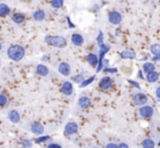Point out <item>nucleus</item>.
Listing matches in <instances>:
<instances>
[{
	"mask_svg": "<svg viewBox=\"0 0 160 148\" xmlns=\"http://www.w3.org/2000/svg\"><path fill=\"white\" fill-rule=\"evenodd\" d=\"M7 55L8 57L11 60H14V62H20L25 55V49L23 46L19 44H13L11 46L8 47L7 51Z\"/></svg>",
	"mask_w": 160,
	"mask_h": 148,
	"instance_id": "nucleus-1",
	"label": "nucleus"
},
{
	"mask_svg": "<svg viewBox=\"0 0 160 148\" xmlns=\"http://www.w3.org/2000/svg\"><path fill=\"white\" fill-rule=\"evenodd\" d=\"M44 42L49 46L56 48H65L67 46V40L60 35H47L44 38Z\"/></svg>",
	"mask_w": 160,
	"mask_h": 148,
	"instance_id": "nucleus-2",
	"label": "nucleus"
},
{
	"mask_svg": "<svg viewBox=\"0 0 160 148\" xmlns=\"http://www.w3.org/2000/svg\"><path fill=\"white\" fill-rule=\"evenodd\" d=\"M78 124L75 123V122H68V123L65 125L64 132L67 136H72V135H76L78 133Z\"/></svg>",
	"mask_w": 160,
	"mask_h": 148,
	"instance_id": "nucleus-3",
	"label": "nucleus"
},
{
	"mask_svg": "<svg viewBox=\"0 0 160 148\" xmlns=\"http://www.w3.org/2000/svg\"><path fill=\"white\" fill-rule=\"evenodd\" d=\"M112 86H113V79L111 77H108V76L101 78L100 82H99V88L104 91L110 90L112 88Z\"/></svg>",
	"mask_w": 160,
	"mask_h": 148,
	"instance_id": "nucleus-4",
	"label": "nucleus"
},
{
	"mask_svg": "<svg viewBox=\"0 0 160 148\" xmlns=\"http://www.w3.org/2000/svg\"><path fill=\"white\" fill-rule=\"evenodd\" d=\"M147 101H148V97L145 93L138 92L133 95V103L135 105H144L147 103Z\"/></svg>",
	"mask_w": 160,
	"mask_h": 148,
	"instance_id": "nucleus-5",
	"label": "nucleus"
},
{
	"mask_svg": "<svg viewBox=\"0 0 160 148\" xmlns=\"http://www.w3.org/2000/svg\"><path fill=\"white\" fill-rule=\"evenodd\" d=\"M108 18H109V22L113 25H118L122 22V14L118 11H115V10L110 12Z\"/></svg>",
	"mask_w": 160,
	"mask_h": 148,
	"instance_id": "nucleus-6",
	"label": "nucleus"
},
{
	"mask_svg": "<svg viewBox=\"0 0 160 148\" xmlns=\"http://www.w3.org/2000/svg\"><path fill=\"white\" fill-rule=\"evenodd\" d=\"M138 113H139L140 117H142V119H149V117H151L153 115V108L150 105H145L144 104V106H142L139 109Z\"/></svg>",
	"mask_w": 160,
	"mask_h": 148,
	"instance_id": "nucleus-7",
	"label": "nucleus"
},
{
	"mask_svg": "<svg viewBox=\"0 0 160 148\" xmlns=\"http://www.w3.org/2000/svg\"><path fill=\"white\" fill-rule=\"evenodd\" d=\"M58 71H59L60 75L65 76V77H68L71 73V68H70V66H69L68 63L62 62L58 65Z\"/></svg>",
	"mask_w": 160,
	"mask_h": 148,
	"instance_id": "nucleus-8",
	"label": "nucleus"
},
{
	"mask_svg": "<svg viewBox=\"0 0 160 148\" xmlns=\"http://www.w3.org/2000/svg\"><path fill=\"white\" fill-rule=\"evenodd\" d=\"M62 93H64L65 95H71L73 93V87L72 84L70 81H65L62 84V88H60Z\"/></svg>",
	"mask_w": 160,
	"mask_h": 148,
	"instance_id": "nucleus-9",
	"label": "nucleus"
},
{
	"mask_svg": "<svg viewBox=\"0 0 160 148\" xmlns=\"http://www.w3.org/2000/svg\"><path fill=\"white\" fill-rule=\"evenodd\" d=\"M71 43H72L75 46H82L83 45V42H85V38H83V36L81 35V34L79 33H73L72 35H71Z\"/></svg>",
	"mask_w": 160,
	"mask_h": 148,
	"instance_id": "nucleus-10",
	"label": "nucleus"
},
{
	"mask_svg": "<svg viewBox=\"0 0 160 148\" xmlns=\"http://www.w3.org/2000/svg\"><path fill=\"white\" fill-rule=\"evenodd\" d=\"M78 105L80 109H88L91 105V99L87 95H83V97H80L78 99Z\"/></svg>",
	"mask_w": 160,
	"mask_h": 148,
	"instance_id": "nucleus-11",
	"label": "nucleus"
},
{
	"mask_svg": "<svg viewBox=\"0 0 160 148\" xmlns=\"http://www.w3.org/2000/svg\"><path fill=\"white\" fill-rule=\"evenodd\" d=\"M8 119H9L10 122L17 124V123H19V122H20L21 115H20V113H19L17 110H11L9 113H8Z\"/></svg>",
	"mask_w": 160,
	"mask_h": 148,
	"instance_id": "nucleus-12",
	"label": "nucleus"
},
{
	"mask_svg": "<svg viewBox=\"0 0 160 148\" xmlns=\"http://www.w3.org/2000/svg\"><path fill=\"white\" fill-rule=\"evenodd\" d=\"M44 126H43V124L41 123H33L31 125V132L33 133V134L35 135H43V133H44Z\"/></svg>",
	"mask_w": 160,
	"mask_h": 148,
	"instance_id": "nucleus-13",
	"label": "nucleus"
},
{
	"mask_svg": "<svg viewBox=\"0 0 160 148\" xmlns=\"http://www.w3.org/2000/svg\"><path fill=\"white\" fill-rule=\"evenodd\" d=\"M146 80L148 82H151V84H155V82H157L159 80V74L156 70L150 71V73L146 74Z\"/></svg>",
	"mask_w": 160,
	"mask_h": 148,
	"instance_id": "nucleus-14",
	"label": "nucleus"
},
{
	"mask_svg": "<svg viewBox=\"0 0 160 148\" xmlns=\"http://www.w3.org/2000/svg\"><path fill=\"white\" fill-rule=\"evenodd\" d=\"M36 74L40 76H42V77H45V76H48L49 74V70L48 68H47L45 65L43 64H40L36 66Z\"/></svg>",
	"mask_w": 160,
	"mask_h": 148,
	"instance_id": "nucleus-15",
	"label": "nucleus"
},
{
	"mask_svg": "<svg viewBox=\"0 0 160 148\" xmlns=\"http://www.w3.org/2000/svg\"><path fill=\"white\" fill-rule=\"evenodd\" d=\"M121 57L123 59H134V58H136V53L133 51H129V49H125V51L121 52Z\"/></svg>",
	"mask_w": 160,
	"mask_h": 148,
	"instance_id": "nucleus-16",
	"label": "nucleus"
},
{
	"mask_svg": "<svg viewBox=\"0 0 160 148\" xmlns=\"http://www.w3.org/2000/svg\"><path fill=\"white\" fill-rule=\"evenodd\" d=\"M12 21H13L14 23H17V24H22L23 22H24L25 20V17L23 16L22 13H20V12H17V13H13L11 17Z\"/></svg>",
	"mask_w": 160,
	"mask_h": 148,
	"instance_id": "nucleus-17",
	"label": "nucleus"
},
{
	"mask_svg": "<svg viewBox=\"0 0 160 148\" xmlns=\"http://www.w3.org/2000/svg\"><path fill=\"white\" fill-rule=\"evenodd\" d=\"M87 62L89 63L90 66L92 67H97V65H98V56L96 55V54H88L87 56Z\"/></svg>",
	"mask_w": 160,
	"mask_h": 148,
	"instance_id": "nucleus-18",
	"label": "nucleus"
},
{
	"mask_svg": "<svg viewBox=\"0 0 160 148\" xmlns=\"http://www.w3.org/2000/svg\"><path fill=\"white\" fill-rule=\"evenodd\" d=\"M142 70H144V73H146V74L150 73V71L156 70L155 64H153L152 62H146V63H144V65H142Z\"/></svg>",
	"mask_w": 160,
	"mask_h": 148,
	"instance_id": "nucleus-19",
	"label": "nucleus"
},
{
	"mask_svg": "<svg viewBox=\"0 0 160 148\" xmlns=\"http://www.w3.org/2000/svg\"><path fill=\"white\" fill-rule=\"evenodd\" d=\"M10 14V8L8 5L1 3H0V17H7Z\"/></svg>",
	"mask_w": 160,
	"mask_h": 148,
	"instance_id": "nucleus-20",
	"label": "nucleus"
},
{
	"mask_svg": "<svg viewBox=\"0 0 160 148\" xmlns=\"http://www.w3.org/2000/svg\"><path fill=\"white\" fill-rule=\"evenodd\" d=\"M33 19L38 22H41L45 19V12L43 10H36L33 13Z\"/></svg>",
	"mask_w": 160,
	"mask_h": 148,
	"instance_id": "nucleus-21",
	"label": "nucleus"
},
{
	"mask_svg": "<svg viewBox=\"0 0 160 148\" xmlns=\"http://www.w3.org/2000/svg\"><path fill=\"white\" fill-rule=\"evenodd\" d=\"M94 79H96V76H91V77L87 78V79L85 78V79H83L82 81L79 84V87H80V88H85V87L89 86L90 84H92V82L94 81Z\"/></svg>",
	"mask_w": 160,
	"mask_h": 148,
	"instance_id": "nucleus-22",
	"label": "nucleus"
},
{
	"mask_svg": "<svg viewBox=\"0 0 160 148\" xmlns=\"http://www.w3.org/2000/svg\"><path fill=\"white\" fill-rule=\"evenodd\" d=\"M51 6L54 9H60L64 6V0H52Z\"/></svg>",
	"mask_w": 160,
	"mask_h": 148,
	"instance_id": "nucleus-23",
	"label": "nucleus"
},
{
	"mask_svg": "<svg viewBox=\"0 0 160 148\" xmlns=\"http://www.w3.org/2000/svg\"><path fill=\"white\" fill-rule=\"evenodd\" d=\"M46 141H52V137L51 136H42V135H38V137L35 139L36 144H42V143H46Z\"/></svg>",
	"mask_w": 160,
	"mask_h": 148,
	"instance_id": "nucleus-24",
	"label": "nucleus"
},
{
	"mask_svg": "<svg viewBox=\"0 0 160 148\" xmlns=\"http://www.w3.org/2000/svg\"><path fill=\"white\" fill-rule=\"evenodd\" d=\"M142 145V147H144V148H153V147H155V143H153V140H152V139H150V138L144 139Z\"/></svg>",
	"mask_w": 160,
	"mask_h": 148,
	"instance_id": "nucleus-25",
	"label": "nucleus"
},
{
	"mask_svg": "<svg viewBox=\"0 0 160 148\" xmlns=\"http://www.w3.org/2000/svg\"><path fill=\"white\" fill-rule=\"evenodd\" d=\"M150 52L152 55H160V45L159 44H152L150 46Z\"/></svg>",
	"mask_w": 160,
	"mask_h": 148,
	"instance_id": "nucleus-26",
	"label": "nucleus"
},
{
	"mask_svg": "<svg viewBox=\"0 0 160 148\" xmlns=\"http://www.w3.org/2000/svg\"><path fill=\"white\" fill-rule=\"evenodd\" d=\"M8 103V97L6 94H2V93H0V108H2V106H6Z\"/></svg>",
	"mask_w": 160,
	"mask_h": 148,
	"instance_id": "nucleus-27",
	"label": "nucleus"
},
{
	"mask_svg": "<svg viewBox=\"0 0 160 148\" xmlns=\"http://www.w3.org/2000/svg\"><path fill=\"white\" fill-rule=\"evenodd\" d=\"M83 79H85V75H83V74H78V75H76L72 77V80L75 82H77V84H80Z\"/></svg>",
	"mask_w": 160,
	"mask_h": 148,
	"instance_id": "nucleus-28",
	"label": "nucleus"
},
{
	"mask_svg": "<svg viewBox=\"0 0 160 148\" xmlns=\"http://www.w3.org/2000/svg\"><path fill=\"white\" fill-rule=\"evenodd\" d=\"M103 71H104L105 74H115L118 73V68H111V67L107 66V67H103Z\"/></svg>",
	"mask_w": 160,
	"mask_h": 148,
	"instance_id": "nucleus-29",
	"label": "nucleus"
},
{
	"mask_svg": "<svg viewBox=\"0 0 160 148\" xmlns=\"http://www.w3.org/2000/svg\"><path fill=\"white\" fill-rule=\"evenodd\" d=\"M97 43L99 44H101V43H103V32L100 31L98 34V38H97Z\"/></svg>",
	"mask_w": 160,
	"mask_h": 148,
	"instance_id": "nucleus-30",
	"label": "nucleus"
},
{
	"mask_svg": "<svg viewBox=\"0 0 160 148\" xmlns=\"http://www.w3.org/2000/svg\"><path fill=\"white\" fill-rule=\"evenodd\" d=\"M22 146L23 147H31L32 146V143L30 139H24V140L22 141Z\"/></svg>",
	"mask_w": 160,
	"mask_h": 148,
	"instance_id": "nucleus-31",
	"label": "nucleus"
},
{
	"mask_svg": "<svg viewBox=\"0 0 160 148\" xmlns=\"http://www.w3.org/2000/svg\"><path fill=\"white\" fill-rule=\"evenodd\" d=\"M128 84H132V86H133V87H135L136 89H140V84H138V82L133 81V80L129 79V80H128Z\"/></svg>",
	"mask_w": 160,
	"mask_h": 148,
	"instance_id": "nucleus-32",
	"label": "nucleus"
},
{
	"mask_svg": "<svg viewBox=\"0 0 160 148\" xmlns=\"http://www.w3.org/2000/svg\"><path fill=\"white\" fill-rule=\"evenodd\" d=\"M47 147H48V148H60L62 146H60L59 144H54V143H52V144H48V145H47Z\"/></svg>",
	"mask_w": 160,
	"mask_h": 148,
	"instance_id": "nucleus-33",
	"label": "nucleus"
},
{
	"mask_svg": "<svg viewBox=\"0 0 160 148\" xmlns=\"http://www.w3.org/2000/svg\"><path fill=\"white\" fill-rule=\"evenodd\" d=\"M160 60V55H153L152 57H151V62L152 63H157Z\"/></svg>",
	"mask_w": 160,
	"mask_h": 148,
	"instance_id": "nucleus-34",
	"label": "nucleus"
},
{
	"mask_svg": "<svg viewBox=\"0 0 160 148\" xmlns=\"http://www.w3.org/2000/svg\"><path fill=\"white\" fill-rule=\"evenodd\" d=\"M156 97H157V101H160V87L156 88Z\"/></svg>",
	"mask_w": 160,
	"mask_h": 148,
	"instance_id": "nucleus-35",
	"label": "nucleus"
},
{
	"mask_svg": "<svg viewBox=\"0 0 160 148\" xmlns=\"http://www.w3.org/2000/svg\"><path fill=\"white\" fill-rule=\"evenodd\" d=\"M67 22H68V25H69V28H70V29H73V28H75V24H73V23H71L70 18H69V17H67Z\"/></svg>",
	"mask_w": 160,
	"mask_h": 148,
	"instance_id": "nucleus-36",
	"label": "nucleus"
},
{
	"mask_svg": "<svg viewBox=\"0 0 160 148\" xmlns=\"http://www.w3.org/2000/svg\"><path fill=\"white\" fill-rule=\"evenodd\" d=\"M107 147L108 148H116V147H118V145H116V144H113V143H110V144H108V145H107Z\"/></svg>",
	"mask_w": 160,
	"mask_h": 148,
	"instance_id": "nucleus-37",
	"label": "nucleus"
},
{
	"mask_svg": "<svg viewBox=\"0 0 160 148\" xmlns=\"http://www.w3.org/2000/svg\"><path fill=\"white\" fill-rule=\"evenodd\" d=\"M138 78H140V79H144V76H142V70H138Z\"/></svg>",
	"mask_w": 160,
	"mask_h": 148,
	"instance_id": "nucleus-38",
	"label": "nucleus"
},
{
	"mask_svg": "<svg viewBox=\"0 0 160 148\" xmlns=\"http://www.w3.org/2000/svg\"><path fill=\"white\" fill-rule=\"evenodd\" d=\"M118 147H125V148H127V147H128V145H127V144L122 143V144H120V145H118Z\"/></svg>",
	"mask_w": 160,
	"mask_h": 148,
	"instance_id": "nucleus-39",
	"label": "nucleus"
},
{
	"mask_svg": "<svg viewBox=\"0 0 160 148\" xmlns=\"http://www.w3.org/2000/svg\"><path fill=\"white\" fill-rule=\"evenodd\" d=\"M99 9H100V7H99L98 5H96V6H94V7H93V11H98Z\"/></svg>",
	"mask_w": 160,
	"mask_h": 148,
	"instance_id": "nucleus-40",
	"label": "nucleus"
},
{
	"mask_svg": "<svg viewBox=\"0 0 160 148\" xmlns=\"http://www.w3.org/2000/svg\"><path fill=\"white\" fill-rule=\"evenodd\" d=\"M42 60H43V62H44V60H48V56H47V55L43 56V57H42Z\"/></svg>",
	"mask_w": 160,
	"mask_h": 148,
	"instance_id": "nucleus-41",
	"label": "nucleus"
},
{
	"mask_svg": "<svg viewBox=\"0 0 160 148\" xmlns=\"http://www.w3.org/2000/svg\"><path fill=\"white\" fill-rule=\"evenodd\" d=\"M1 49H2V44L0 43V51H1Z\"/></svg>",
	"mask_w": 160,
	"mask_h": 148,
	"instance_id": "nucleus-42",
	"label": "nucleus"
},
{
	"mask_svg": "<svg viewBox=\"0 0 160 148\" xmlns=\"http://www.w3.org/2000/svg\"><path fill=\"white\" fill-rule=\"evenodd\" d=\"M44 1H48V0H44Z\"/></svg>",
	"mask_w": 160,
	"mask_h": 148,
	"instance_id": "nucleus-43",
	"label": "nucleus"
}]
</instances>
